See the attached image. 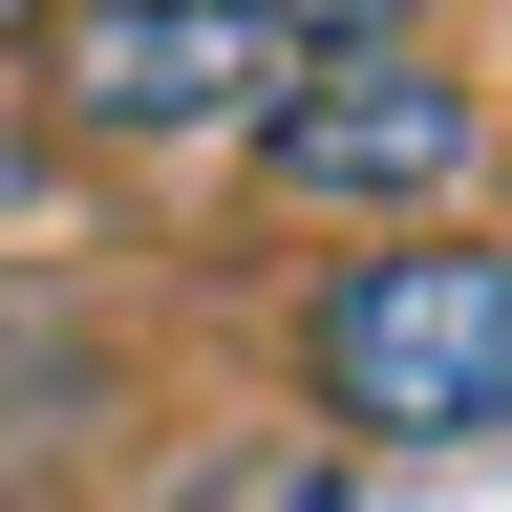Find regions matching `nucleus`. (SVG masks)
I'll use <instances>...</instances> for the list:
<instances>
[{
	"label": "nucleus",
	"instance_id": "f257e3e1",
	"mask_svg": "<svg viewBox=\"0 0 512 512\" xmlns=\"http://www.w3.org/2000/svg\"><path fill=\"white\" fill-rule=\"evenodd\" d=\"M299 384L342 448H491L512 427V256L491 235H406V256H342L299 320Z\"/></svg>",
	"mask_w": 512,
	"mask_h": 512
},
{
	"label": "nucleus",
	"instance_id": "f03ea898",
	"mask_svg": "<svg viewBox=\"0 0 512 512\" xmlns=\"http://www.w3.org/2000/svg\"><path fill=\"white\" fill-rule=\"evenodd\" d=\"M43 86H64V128H107V150H256V107L299 86V43L256 22V0H64Z\"/></svg>",
	"mask_w": 512,
	"mask_h": 512
},
{
	"label": "nucleus",
	"instance_id": "7ed1b4c3",
	"mask_svg": "<svg viewBox=\"0 0 512 512\" xmlns=\"http://www.w3.org/2000/svg\"><path fill=\"white\" fill-rule=\"evenodd\" d=\"M256 171H278L299 214H427V192L491 171V107L448 86L427 43H363V64H299V86L256 107Z\"/></svg>",
	"mask_w": 512,
	"mask_h": 512
},
{
	"label": "nucleus",
	"instance_id": "20e7f679",
	"mask_svg": "<svg viewBox=\"0 0 512 512\" xmlns=\"http://www.w3.org/2000/svg\"><path fill=\"white\" fill-rule=\"evenodd\" d=\"M256 22H278L299 64H363V43H406V22H427V0H256Z\"/></svg>",
	"mask_w": 512,
	"mask_h": 512
},
{
	"label": "nucleus",
	"instance_id": "39448f33",
	"mask_svg": "<svg viewBox=\"0 0 512 512\" xmlns=\"http://www.w3.org/2000/svg\"><path fill=\"white\" fill-rule=\"evenodd\" d=\"M278 512H363V491H342V470H299V491H278Z\"/></svg>",
	"mask_w": 512,
	"mask_h": 512
},
{
	"label": "nucleus",
	"instance_id": "423d86ee",
	"mask_svg": "<svg viewBox=\"0 0 512 512\" xmlns=\"http://www.w3.org/2000/svg\"><path fill=\"white\" fill-rule=\"evenodd\" d=\"M43 22H64V0H0V43H43Z\"/></svg>",
	"mask_w": 512,
	"mask_h": 512
}]
</instances>
